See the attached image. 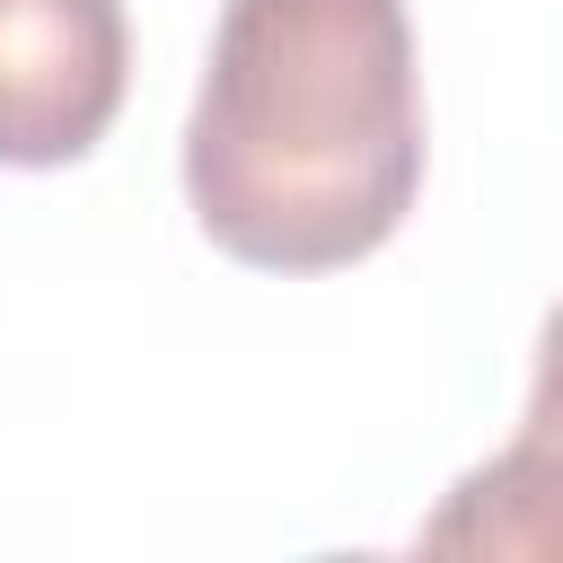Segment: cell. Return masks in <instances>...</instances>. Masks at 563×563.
<instances>
[{"label":"cell","mask_w":563,"mask_h":563,"mask_svg":"<svg viewBox=\"0 0 563 563\" xmlns=\"http://www.w3.org/2000/svg\"><path fill=\"white\" fill-rule=\"evenodd\" d=\"M422 194L405 0H229L185 114V202L255 273H343Z\"/></svg>","instance_id":"1"},{"label":"cell","mask_w":563,"mask_h":563,"mask_svg":"<svg viewBox=\"0 0 563 563\" xmlns=\"http://www.w3.org/2000/svg\"><path fill=\"white\" fill-rule=\"evenodd\" d=\"M422 554H537L563 563V308L537 334V378L519 431L449 484L422 519Z\"/></svg>","instance_id":"3"},{"label":"cell","mask_w":563,"mask_h":563,"mask_svg":"<svg viewBox=\"0 0 563 563\" xmlns=\"http://www.w3.org/2000/svg\"><path fill=\"white\" fill-rule=\"evenodd\" d=\"M132 79L123 0H0V167H70Z\"/></svg>","instance_id":"2"}]
</instances>
